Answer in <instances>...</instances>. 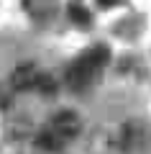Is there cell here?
<instances>
[{"mask_svg":"<svg viewBox=\"0 0 151 154\" xmlns=\"http://www.w3.org/2000/svg\"><path fill=\"white\" fill-rule=\"evenodd\" d=\"M108 59H110L108 46L97 44V46H92V49H87L85 54H80L69 64V69H67V85H69L72 90H87L97 77H100V72L105 69Z\"/></svg>","mask_w":151,"mask_h":154,"instance_id":"7a4b0ae2","label":"cell"},{"mask_svg":"<svg viewBox=\"0 0 151 154\" xmlns=\"http://www.w3.org/2000/svg\"><path fill=\"white\" fill-rule=\"evenodd\" d=\"M80 131H82L80 116H77L74 110H59L41 131H36L33 146L41 149V152H51L54 154V152H59V149H64L72 139H77Z\"/></svg>","mask_w":151,"mask_h":154,"instance_id":"6da1fadb","label":"cell"},{"mask_svg":"<svg viewBox=\"0 0 151 154\" xmlns=\"http://www.w3.org/2000/svg\"><path fill=\"white\" fill-rule=\"evenodd\" d=\"M72 16H74L77 21H90V16H87V13H82V8H72Z\"/></svg>","mask_w":151,"mask_h":154,"instance_id":"277c9868","label":"cell"},{"mask_svg":"<svg viewBox=\"0 0 151 154\" xmlns=\"http://www.w3.org/2000/svg\"><path fill=\"white\" fill-rule=\"evenodd\" d=\"M120 0H97V5H103V8H108V5H118Z\"/></svg>","mask_w":151,"mask_h":154,"instance_id":"5b68a950","label":"cell"},{"mask_svg":"<svg viewBox=\"0 0 151 154\" xmlns=\"http://www.w3.org/2000/svg\"><path fill=\"white\" fill-rule=\"evenodd\" d=\"M38 77H41V72L33 64H18L11 75V88L13 90H31V88L36 90Z\"/></svg>","mask_w":151,"mask_h":154,"instance_id":"3957f363","label":"cell"}]
</instances>
